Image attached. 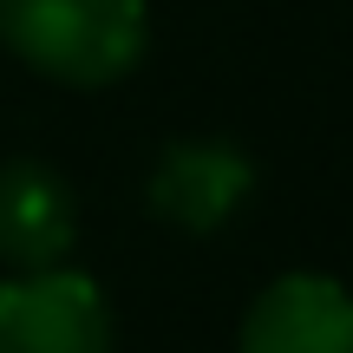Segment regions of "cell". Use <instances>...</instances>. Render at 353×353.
Here are the masks:
<instances>
[{
  "label": "cell",
  "mask_w": 353,
  "mask_h": 353,
  "mask_svg": "<svg viewBox=\"0 0 353 353\" xmlns=\"http://www.w3.org/2000/svg\"><path fill=\"white\" fill-rule=\"evenodd\" d=\"M0 46L52 85L99 92L138 72L151 13L144 0H0Z\"/></svg>",
  "instance_id": "cell-1"
},
{
  "label": "cell",
  "mask_w": 353,
  "mask_h": 353,
  "mask_svg": "<svg viewBox=\"0 0 353 353\" xmlns=\"http://www.w3.org/2000/svg\"><path fill=\"white\" fill-rule=\"evenodd\" d=\"M0 353H112V301L79 268L0 281Z\"/></svg>",
  "instance_id": "cell-2"
},
{
  "label": "cell",
  "mask_w": 353,
  "mask_h": 353,
  "mask_svg": "<svg viewBox=\"0 0 353 353\" xmlns=\"http://www.w3.org/2000/svg\"><path fill=\"white\" fill-rule=\"evenodd\" d=\"M236 353H353V294L327 275H281L242 314Z\"/></svg>",
  "instance_id": "cell-3"
},
{
  "label": "cell",
  "mask_w": 353,
  "mask_h": 353,
  "mask_svg": "<svg viewBox=\"0 0 353 353\" xmlns=\"http://www.w3.org/2000/svg\"><path fill=\"white\" fill-rule=\"evenodd\" d=\"M79 242V196L52 164L13 157L0 164V262L13 275L59 268Z\"/></svg>",
  "instance_id": "cell-4"
},
{
  "label": "cell",
  "mask_w": 353,
  "mask_h": 353,
  "mask_svg": "<svg viewBox=\"0 0 353 353\" xmlns=\"http://www.w3.org/2000/svg\"><path fill=\"white\" fill-rule=\"evenodd\" d=\"M255 190V164L223 138H183L157 157L151 210L176 229H216L236 216V203Z\"/></svg>",
  "instance_id": "cell-5"
}]
</instances>
